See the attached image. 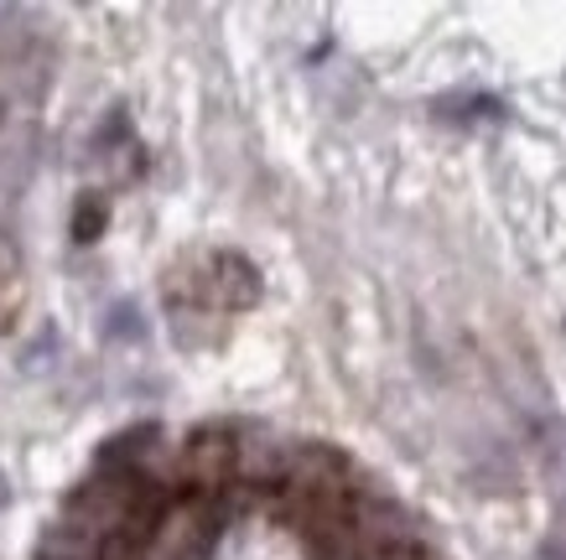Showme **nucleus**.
<instances>
[{
	"mask_svg": "<svg viewBox=\"0 0 566 560\" xmlns=\"http://www.w3.org/2000/svg\"><path fill=\"white\" fill-rule=\"evenodd\" d=\"M234 467H240V452H234V442H223V436H208V431L188 442L182 473H188V483H198L203 493L229 488V477H234Z\"/></svg>",
	"mask_w": 566,
	"mask_h": 560,
	"instance_id": "obj_1",
	"label": "nucleus"
},
{
	"mask_svg": "<svg viewBox=\"0 0 566 560\" xmlns=\"http://www.w3.org/2000/svg\"><path fill=\"white\" fill-rule=\"evenodd\" d=\"M208 296L223 306H250L260 296L255 271L240 255H213V275H208Z\"/></svg>",
	"mask_w": 566,
	"mask_h": 560,
	"instance_id": "obj_2",
	"label": "nucleus"
},
{
	"mask_svg": "<svg viewBox=\"0 0 566 560\" xmlns=\"http://www.w3.org/2000/svg\"><path fill=\"white\" fill-rule=\"evenodd\" d=\"M104 219H109V208H104V198H99V192H84V198H78V208H73V239H78V244H88V239H99Z\"/></svg>",
	"mask_w": 566,
	"mask_h": 560,
	"instance_id": "obj_3",
	"label": "nucleus"
},
{
	"mask_svg": "<svg viewBox=\"0 0 566 560\" xmlns=\"http://www.w3.org/2000/svg\"><path fill=\"white\" fill-rule=\"evenodd\" d=\"M104 338L109 342H140L146 338V323H140V311L130 302L109 306V323H104Z\"/></svg>",
	"mask_w": 566,
	"mask_h": 560,
	"instance_id": "obj_4",
	"label": "nucleus"
},
{
	"mask_svg": "<svg viewBox=\"0 0 566 560\" xmlns=\"http://www.w3.org/2000/svg\"><path fill=\"white\" fill-rule=\"evenodd\" d=\"M6 504H11V488H6V477H0V509H6Z\"/></svg>",
	"mask_w": 566,
	"mask_h": 560,
	"instance_id": "obj_5",
	"label": "nucleus"
}]
</instances>
